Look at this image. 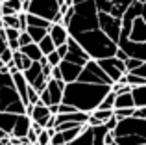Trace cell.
<instances>
[{"instance_id": "cell-7", "label": "cell", "mask_w": 146, "mask_h": 145, "mask_svg": "<svg viewBox=\"0 0 146 145\" xmlns=\"http://www.w3.org/2000/svg\"><path fill=\"white\" fill-rule=\"evenodd\" d=\"M107 132H111L106 125H100V127H89L87 125L80 136L70 142L68 145H106V136Z\"/></svg>"}, {"instance_id": "cell-8", "label": "cell", "mask_w": 146, "mask_h": 145, "mask_svg": "<svg viewBox=\"0 0 146 145\" xmlns=\"http://www.w3.org/2000/svg\"><path fill=\"white\" fill-rule=\"evenodd\" d=\"M65 87H67V82H65V80H54V78H50L48 84H46V87L39 93L41 104H44V106L61 104V102H63Z\"/></svg>"}, {"instance_id": "cell-31", "label": "cell", "mask_w": 146, "mask_h": 145, "mask_svg": "<svg viewBox=\"0 0 146 145\" xmlns=\"http://www.w3.org/2000/svg\"><path fill=\"white\" fill-rule=\"evenodd\" d=\"M135 110L137 108H118V110H115V117H117L118 121L126 119V117H133L135 115Z\"/></svg>"}, {"instance_id": "cell-35", "label": "cell", "mask_w": 146, "mask_h": 145, "mask_svg": "<svg viewBox=\"0 0 146 145\" xmlns=\"http://www.w3.org/2000/svg\"><path fill=\"white\" fill-rule=\"evenodd\" d=\"M4 32H6L7 41H17L19 36H21V30H17V28H4Z\"/></svg>"}, {"instance_id": "cell-52", "label": "cell", "mask_w": 146, "mask_h": 145, "mask_svg": "<svg viewBox=\"0 0 146 145\" xmlns=\"http://www.w3.org/2000/svg\"><path fill=\"white\" fill-rule=\"evenodd\" d=\"M0 2H6V0H0Z\"/></svg>"}, {"instance_id": "cell-21", "label": "cell", "mask_w": 146, "mask_h": 145, "mask_svg": "<svg viewBox=\"0 0 146 145\" xmlns=\"http://www.w3.org/2000/svg\"><path fill=\"white\" fill-rule=\"evenodd\" d=\"M21 11H24L22 0H6V2H2V13L4 15H19Z\"/></svg>"}, {"instance_id": "cell-32", "label": "cell", "mask_w": 146, "mask_h": 145, "mask_svg": "<svg viewBox=\"0 0 146 145\" xmlns=\"http://www.w3.org/2000/svg\"><path fill=\"white\" fill-rule=\"evenodd\" d=\"M13 54H15V52H13V50H11V48H9V47H7V48H6V50H4V52H2V54H0V62H2V63H4V65H9V63H11V62H13Z\"/></svg>"}, {"instance_id": "cell-27", "label": "cell", "mask_w": 146, "mask_h": 145, "mask_svg": "<svg viewBox=\"0 0 146 145\" xmlns=\"http://www.w3.org/2000/svg\"><path fill=\"white\" fill-rule=\"evenodd\" d=\"M26 32L32 36L33 43H39V41H43L44 37L48 36V30L46 28H37V26H28V30H26Z\"/></svg>"}, {"instance_id": "cell-17", "label": "cell", "mask_w": 146, "mask_h": 145, "mask_svg": "<svg viewBox=\"0 0 146 145\" xmlns=\"http://www.w3.org/2000/svg\"><path fill=\"white\" fill-rule=\"evenodd\" d=\"M9 72H11V76H13L15 87H17L21 99L24 101V104H28V87H30V84H28V80H26L24 72H22V71H17V69H9Z\"/></svg>"}, {"instance_id": "cell-50", "label": "cell", "mask_w": 146, "mask_h": 145, "mask_svg": "<svg viewBox=\"0 0 146 145\" xmlns=\"http://www.w3.org/2000/svg\"><path fill=\"white\" fill-rule=\"evenodd\" d=\"M109 145H118V143H117V142H113V143H109Z\"/></svg>"}, {"instance_id": "cell-29", "label": "cell", "mask_w": 146, "mask_h": 145, "mask_svg": "<svg viewBox=\"0 0 146 145\" xmlns=\"http://www.w3.org/2000/svg\"><path fill=\"white\" fill-rule=\"evenodd\" d=\"M115 102H117V93H115V91L111 89L109 93L106 95V99L102 101L100 108H102V110H115Z\"/></svg>"}, {"instance_id": "cell-24", "label": "cell", "mask_w": 146, "mask_h": 145, "mask_svg": "<svg viewBox=\"0 0 146 145\" xmlns=\"http://www.w3.org/2000/svg\"><path fill=\"white\" fill-rule=\"evenodd\" d=\"M118 108H135V101H133L131 91H128V93H120V95H117L115 110H118Z\"/></svg>"}, {"instance_id": "cell-3", "label": "cell", "mask_w": 146, "mask_h": 145, "mask_svg": "<svg viewBox=\"0 0 146 145\" xmlns=\"http://www.w3.org/2000/svg\"><path fill=\"white\" fill-rule=\"evenodd\" d=\"M74 39L85 48V52L93 60L111 58V56H115L117 50H118V43H115L107 34H104L102 28L85 32V34H82V36L74 37Z\"/></svg>"}, {"instance_id": "cell-12", "label": "cell", "mask_w": 146, "mask_h": 145, "mask_svg": "<svg viewBox=\"0 0 146 145\" xmlns=\"http://www.w3.org/2000/svg\"><path fill=\"white\" fill-rule=\"evenodd\" d=\"M98 21H100L102 32L107 34L115 43H118L120 34H122V19L113 17V15H109V13H100L98 11Z\"/></svg>"}, {"instance_id": "cell-25", "label": "cell", "mask_w": 146, "mask_h": 145, "mask_svg": "<svg viewBox=\"0 0 146 145\" xmlns=\"http://www.w3.org/2000/svg\"><path fill=\"white\" fill-rule=\"evenodd\" d=\"M131 95H133V101H135V108H144L146 106V84L133 87Z\"/></svg>"}, {"instance_id": "cell-41", "label": "cell", "mask_w": 146, "mask_h": 145, "mask_svg": "<svg viewBox=\"0 0 146 145\" xmlns=\"http://www.w3.org/2000/svg\"><path fill=\"white\" fill-rule=\"evenodd\" d=\"M52 78H54V80H63V75H61L59 65H56V67L52 69Z\"/></svg>"}, {"instance_id": "cell-51", "label": "cell", "mask_w": 146, "mask_h": 145, "mask_svg": "<svg viewBox=\"0 0 146 145\" xmlns=\"http://www.w3.org/2000/svg\"><path fill=\"white\" fill-rule=\"evenodd\" d=\"M22 2H32V0H22Z\"/></svg>"}, {"instance_id": "cell-5", "label": "cell", "mask_w": 146, "mask_h": 145, "mask_svg": "<svg viewBox=\"0 0 146 145\" xmlns=\"http://www.w3.org/2000/svg\"><path fill=\"white\" fill-rule=\"evenodd\" d=\"M113 134L118 145H146V119L137 115L120 119Z\"/></svg>"}, {"instance_id": "cell-19", "label": "cell", "mask_w": 146, "mask_h": 145, "mask_svg": "<svg viewBox=\"0 0 146 145\" xmlns=\"http://www.w3.org/2000/svg\"><path fill=\"white\" fill-rule=\"evenodd\" d=\"M115 115V110H102L96 108L89 117V127H100V125H106L111 117Z\"/></svg>"}, {"instance_id": "cell-47", "label": "cell", "mask_w": 146, "mask_h": 145, "mask_svg": "<svg viewBox=\"0 0 146 145\" xmlns=\"http://www.w3.org/2000/svg\"><path fill=\"white\" fill-rule=\"evenodd\" d=\"M2 15H4L2 13V2H0V19H2Z\"/></svg>"}, {"instance_id": "cell-14", "label": "cell", "mask_w": 146, "mask_h": 145, "mask_svg": "<svg viewBox=\"0 0 146 145\" xmlns=\"http://www.w3.org/2000/svg\"><path fill=\"white\" fill-rule=\"evenodd\" d=\"M32 117L26 115V113H21V115L17 117V123H15L13 127V138H21V140H26L30 134V130H32Z\"/></svg>"}, {"instance_id": "cell-37", "label": "cell", "mask_w": 146, "mask_h": 145, "mask_svg": "<svg viewBox=\"0 0 146 145\" xmlns=\"http://www.w3.org/2000/svg\"><path fill=\"white\" fill-rule=\"evenodd\" d=\"M50 145H67V142H65L63 134H61V132H57V130H56V134L52 136V142H50Z\"/></svg>"}, {"instance_id": "cell-49", "label": "cell", "mask_w": 146, "mask_h": 145, "mask_svg": "<svg viewBox=\"0 0 146 145\" xmlns=\"http://www.w3.org/2000/svg\"><path fill=\"white\" fill-rule=\"evenodd\" d=\"M137 2H141V4H144V2H146V0H137Z\"/></svg>"}, {"instance_id": "cell-38", "label": "cell", "mask_w": 146, "mask_h": 145, "mask_svg": "<svg viewBox=\"0 0 146 145\" xmlns=\"http://www.w3.org/2000/svg\"><path fill=\"white\" fill-rule=\"evenodd\" d=\"M9 47V45H7V37H6V32H4V28L0 30V54H2L4 50H6V48Z\"/></svg>"}, {"instance_id": "cell-15", "label": "cell", "mask_w": 146, "mask_h": 145, "mask_svg": "<svg viewBox=\"0 0 146 145\" xmlns=\"http://www.w3.org/2000/svg\"><path fill=\"white\" fill-rule=\"evenodd\" d=\"M59 69H61V75H63V80L67 84H70V82L80 80V75H82L83 67L82 65H76V63H72V62H67V60H63V62L59 63Z\"/></svg>"}, {"instance_id": "cell-18", "label": "cell", "mask_w": 146, "mask_h": 145, "mask_svg": "<svg viewBox=\"0 0 146 145\" xmlns=\"http://www.w3.org/2000/svg\"><path fill=\"white\" fill-rule=\"evenodd\" d=\"M32 121L33 123H37V125H41L43 128H46L48 127V121L52 119V113H50V108L48 106H44V104H35L33 106V112H32Z\"/></svg>"}, {"instance_id": "cell-43", "label": "cell", "mask_w": 146, "mask_h": 145, "mask_svg": "<svg viewBox=\"0 0 146 145\" xmlns=\"http://www.w3.org/2000/svg\"><path fill=\"white\" fill-rule=\"evenodd\" d=\"M57 52H59V56L65 60V56H67V52H68V47L67 45H61V47H57Z\"/></svg>"}, {"instance_id": "cell-39", "label": "cell", "mask_w": 146, "mask_h": 145, "mask_svg": "<svg viewBox=\"0 0 146 145\" xmlns=\"http://www.w3.org/2000/svg\"><path fill=\"white\" fill-rule=\"evenodd\" d=\"M70 112H76L74 106L65 104V102H61V104H59V113H70ZM59 113H57V115H59Z\"/></svg>"}, {"instance_id": "cell-46", "label": "cell", "mask_w": 146, "mask_h": 145, "mask_svg": "<svg viewBox=\"0 0 146 145\" xmlns=\"http://www.w3.org/2000/svg\"><path fill=\"white\" fill-rule=\"evenodd\" d=\"M6 138H9V136H6V134H4L2 130H0V140H6Z\"/></svg>"}, {"instance_id": "cell-6", "label": "cell", "mask_w": 146, "mask_h": 145, "mask_svg": "<svg viewBox=\"0 0 146 145\" xmlns=\"http://www.w3.org/2000/svg\"><path fill=\"white\" fill-rule=\"evenodd\" d=\"M59 7H61V4L57 0H32L28 13L39 15V17L50 21L52 24H57V22L63 24V15H61Z\"/></svg>"}, {"instance_id": "cell-40", "label": "cell", "mask_w": 146, "mask_h": 145, "mask_svg": "<svg viewBox=\"0 0 146 145\" xmlns=\"http://www.w3.org/2000/svg\"><path fill=\"white\" fill-rule=\"evenodd\" d=\"M117 125H118V119H117V117H115V115H113V117H111V119H109V121H107V123H106V127H107V128H109V130H111V132H113V130H115V128H117Z\"/></svg>"}, {"instance_id": "cell-45", "label": "cell", "mask_w": 146, "mask_h": 145, "mask_svg": "<svg viewBox=\"0 0 146 145\" xmlns=\"http://www.w3.org/2000/svg\"><path fill=\"white\" fill-rule=\"evenodd\" d=\"M50 108V113H52V115H57V113H59V104H52V106H48Z\"/></svg>"}, {"instance_id": "cell-4", "label": "cell", "mask_w": 146, "mask_h": 145, "mask_svg": "<svg viewBox=\"0 0 146 145\" xmlns=\"http://www.w3.org/2000/svg\"><path fill=\"white\" fill-rule=\"evenodd\" d=\"M0 112H9L17 113V115L26 112V104L15 87L13 76H11L7 65L0 69Z\"/></svg>"}, {"instance_id": "cell-22", "label": "cell", "mask_w": 146, "mask_h": 145, "mask_svg": "<svg viewBox=\"0 0 146 145\" xmlns=\"http://www.w3.org/2000/svg\"><path fill=\"white\" fill-rule=\"evenodd\" d=\"M13 63H15V67H17V71H28L30 67H32L33 62H32V60H30L22 50H17V52L13 54Z\"/></svg>"}, {"instance_id": "cell-10", "label": "cell", "mask_w": 146, "mask_h": 145, "mask_svg": "<svg viewBox=\"0 0 146 145\" xmlns=\"http://www.w3.org/2000/svg\"><path fill=\"white\" fill-rule=\"evenodd\" d=\"M94 2L100 13H109L113 17L122 19L124 13L129 9V6H133L137 0H94Z\"/></svg>"}, {"instance_id": "cell-48", "label": "cell", "mask_w": 146, "mask_h": 145, "mask_svg": "<svg viewBox=\"0 0 146 145\" xmlns=\"http://www.w3.org/2000/svg\"><path fill=\"white\" fill-rule=\"evenodd\" d=\"M4 28V22H2V19H0V30H2Z\"/></svg>"}, {"instance_id": "cell-13", "label": "cell", "mask_w": 146, "mask_h": 145, "mask_svg": "<svg viewBox=\"0 0 146 145\" xmlns=\"http://www.w3.org/2000/svg\"><path fill=\"white\" fill-rule=\"evenodd\" d=\"M67 47H68V52H67V56H65L67 62H72V63H76V65H82L83 67V65H87V63L93 60L85 52V48H83L82 45L74 39V37H70V39L67 41Z\"/></svg>"}, {"instance_id": "cell-36", "label": "cell", "mask_w": 146, "mask_h": 145, "mask_svg": "<svg viewBox=\"0 0 146 145\" xmlns=\"http://www.w3.org/2000/svg\"><path fill=\"white\" fill-rule=\"evenodd\" d=\"M19 43H21V48H22V47H26V45L33 43V39H32V36H30L28 32H21V36H19Z\"/></svg>"}, {"instance_id": "cell-30", "label": "cell", "mask_w": 146, "mask_h": 145, "mask_svg": "<svg viewBox=\"0 0 146 145\" xmlns=\"http://www.w3.org/2000/svg\"><path fill=\"white\" fill-rule=\"evenodd\" d=\"M4 28H17L21 30V21H19V15H4L2 17Z\"/></svg>"}, {"instance_id": "cell-9", "label": "cell", "mask_w": 146, "mask_h": 145, "mask_svg": "<svg viewBox=\"0 0 146 145\" xmlns=\"http://www.w3.org/2000/svg\"><path fill=\"white\" fill-rule=\"evenodd\" d=\"M80 82L113 86V80L104 72V69L100 67V63H98V60H91L87 65H83V71H82V75H80Z\"/></svg>"}, {"instance_id": "cell-44", "label": "cell", "mask_w": 146, "mask_h": 145, "mask_svg": "<svg viewBox=\"0 0 146 145\" xmlns=\"http://www.w3.org/2000/svg\"><path fill=\"white\" fill-rule=\"evenodd\" d=\"M135 115H137V117H143V119H146V106H144V108H137V110H135Z\"/></svg>"}, {"instance_id": "cell-1", "label": "cell", "mask_w": 146, "mask_h": 145, "mask_svg": "<svg viewBox=\"0 0 146 145\" xmlns=\"http://www.w3.org/2000/svg\"><path fill=\"white\" fill-rule=\"evenodd\" d=\"M118 48H122L129 58L146 62V2H135L124 13Z\"/></svg>"}, {"instance_id": "cell-16", "label": "cell", "mask_w": 146, "mask_h": 145, "mask_svg": "<svg viewBox=\"0 0 146 145\" xmlns=\"http://www.w3.org/2000/svg\"><path fill=\"white\" fill-rule=\"evenodd\" d=\"M48 36L52 37V41L56 43V47H61V45H67V41L70 39V34H68V28L61 22L57 24H52L48 30Z\"/></svg>"}, {"instance_id": "cell-34", "label": "cell", "mask_w": 146, "mask_h": 145, "mask_svg": "<svg viewBox=\"0 0 146 145\" xmlns=\"http://www.w3.org/2000/svg\"><path fill=\"white\" fill-rule=\"evenodd\" d=\"M124 63H126V71H128V72H131V71H135L137 67H139L141 63H143V60H137V58H128Z\"/></svg>"}, {"instance_id": "cell-23", "label": "cell", "mask_w": 146, "mask_h": 145, "mask_svg": "<svg viewBox=\"0 0 146 145\" xmlns=\"http://www.w3.org/2000/svg\"><path fill=\"white\" fill-rule=\"evenodd\" d=\"M21 50L24 52V54L28 56L32 62H41V58L44 56L43 50L39 48V45H37V43H30V45H26V47H22Z\"/></svg>"}, {"instance_id": "cell-42", "label": "cell", "mask_w": 146, "mask_h": 145, "mask_svg": "<svg viewBox=\"0 0 146 145\" xmlns=\"http://www.w3.org/2000/svg\"><path fill=\"white\" fill-rule=\"evenodd\" d=\"M115 56H117V58H118V60H122V62H126V60H128V58H129V56H128V54H126V52H124V50H122V48H118V50H117V54H115Z\"/></svg>"}, {"instance_id": "cell-20", "label": "cell", "mask_w": 146, "mask_h": 145, "mask_svg": "<svg viewBox=\"0 0 146 145\" xmlns=\"http://www.w3.org/2000/svg\"><path fill=\"white\" fill-rule=\"evenodd\" d=\"M17 113H9V112H0V130L6 136L13 134V127L17 123Z\"/></svg>"}, {"instance_id": "cell-11", "label": "cell", "mask_w": 146, "mask_h": 145, "mask_svg": "<svg viewBox=\"0 0 146 145\" xmlns=\"http://www.w3.org/2000/svg\"><path fill=\"white\" fill-rule=\"evenodd\" d=\"M98 63H100V67L104 69V72L113 80V84L118 82V80H122V78H124V75L128 72V71H126V63L122 62V60H118L117 56L102 58V60H98Z\"/></svg>"}, {"instance_id": "cell-26", "label": "cell", "mask_w": 146, "mask_h": 145, "mask_svg": "<svg viewBox=\"0 0 146 145\" xmlns=\"http://www.w3.org/2000/svg\"><path fill=\"white\" fill-rule=\"evenodd\" d=\"M26 19H28V26H37V28H46V30H50V26H52L50 21L39 17V15H33V13H28Z\"/></svg>"}, {"instance_id": "cell-33", "label": "cell", "mask_w": 146, "mask_h": 145, "mask_svg": "<svg viewBox=\"0 0 146 145\" xmlns=\"http://www.w3.org/2000/svg\"><path fill=\"white\" fill-rule=\"evenodd\" d=\"M46 58H48V63H50V65H52V67L59 65V63L63 62V58H61V56H59V52H57V48H56V50H54V52H50V54L46 56Z\"/></svg>"}, {"instance_id": "cell-28", "label": "cell", "mask_w": 146, "mask_h": 145, "mask_svg": "<svg viewBox=\"0 0 146 145\" xmlns=\"http://www.w3.org/2000/svg\"><path fill=\"white\" fill-rule=\"evenodd\" d=\"M37 45H39V48L43 50V54H44V56H48L50 52H54V50L57 48V47H56V43L52 41V37H50V36H46L43 41H39Z\"/></svg>"}, {"instance_id": "cell-2", "label": "cell", "mask_w": 146, "mask_h": 145, "mask_svg": "<svg viewBox=\"0 0 146 145\" xmlns=\"http://www.w3.org/2000/svg\"><path fill=\"white\" fill-rule=\"evenodd\" d=\"M113 89V86H106V84H87V82H70L67 84L63 93V102L65 104L74 106L80 112L93 113L96 108H100L102 101L106 95Z\"/></svg>"}]
</instances>
